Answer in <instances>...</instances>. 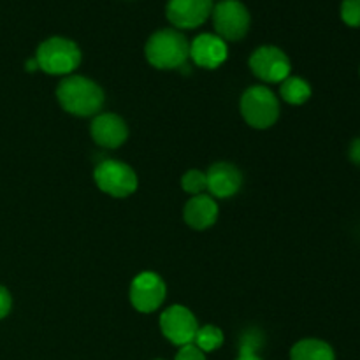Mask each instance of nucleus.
Returning <instances> with one entry per match:
<instances>
[{"instance_id": "24", "label": "nucleus", "mask_w": 360, "mask_h": 360, "mask_svg": "<svg viewBox=\"0 0 360 360\" xmlns=\"http://www.w3.org/2000/svg\"><path fill=\"white\" fill-rule=\"evenodd\" d=\"M25 67H27L28 72H34V70H37V69H39V63H37V60L32 58V60H28L27 65H25Z\"/></svg>"}, {"instance_id": "22", "label": "nucleus", "mask_w": 360, "mask_h": 360, "mask_svg": "<svg viewBox=\"0 0 360 360\" xmlns=\"http://www.w3.org/2000/svg\"><path fill=\"white\" fill-rule=\"evenodd\" d=\"M11 295L9 292L6 290L4 287H0V320L4 319V316H7V313L11 311Z\"/></svg>"}, {"instance_id": "5", "label": "nucleus", "mask_w": 360, "mask_h": 360, "mask_svg": "<svg viewBox=\"0 0 360 360\" xmlns=\"http://www.w3.org/2000/svg\"><path fill=\"white\" fill-rule=\"evenodd\" d=\"M213 25L218 37L224 41H239L248 34L250 13L239 0H220L213 7Z\"/></svg>"}, {"instance_id": "23", "label": "nucleus", "mask_w": 360, "mask_h": 360, "mask_svg": "<svg viewBox=\"0 0 360 360\" xmlns=\"http://www.w3.org/2000/svg\"><path fill=\"white\" fill-rule=\"evenodd\" d=\"M350 158H352V162H354V164L360 165V137H359V139H355L354 143H352Z\"/></svg>"}, {"instance_id": "10", "label": "nucleus", "mask_w": 360, "mask_h": 360, "mask_svg": "<svg viewBox=\"0 0 360 360\" xmlns=\"http://www.w3.org/2000/svg\"><path fill=\"white\" fill-rule=\"evenodd\" d=\"M213 0H169L167 20L176 28H197L213 13Z\"/></svg>"}, {"instance_id": "9", "label": "nucleus", "mask_w": 360, "mask_h": 360, "mask_svg": "<svg viewBox=\"0 0 360 360\" xmlns=\"http://www.w3.org/2000/svg\"><path fill=\"white\" fill-rule=\"evenodd\" d=\"M165 283L155 273H141L130 285V301L141 313H151L162 306L165 299Z\"/></svg>"}, {"instance_id": "2", "label": "nucleus", "mask_w": 360, "mask_h": 360, "mask_svg": "<svg viewBox=\"0 0 360 360\" xmlns=\"http://www.w3.org/2000/svg\"><path fill=\"white\" fill-rule=\"evenodd\" d=\"M190 56V44L176 28L158 30L148 39L146 58L157 69H179Z\"/></svg>"}, {"instance_id": "15", "label": "nucleus", "mask_w": 360, "mask_h": 360, "mask_svg": "<svg viewBox=\"0 0 360 360\" xmlns=\"http://www.w3.org/2000/svg\"><path fill=\"white\" fill-rule=\"evenodd\" d=\"M292 360H336L330 345L320 340H302L292 348Z\"/></svg>"}, {"instance_id": "12", "label": "nucleus", "mask_w": 360, "mask_h": 360, "mask_svg": "<svg viewBox=\"0 0 360 360\" xmlns=\"http://www.w3.org/2000/svg\"><path fill=\"white\" fill-rule=\"evenodd\" d=\"M127 125L120 116L104 112L98 115L91 123V137L102 148H118L127 139Z\"/></svg>"}, {"instance_id": "20", "label": "nucleus", "mask_w": 360, "mask_h": 360, "mask_svg": "<svg viewBox=\"0 0 360 360\" xmlns=\"http://www.w3.org/2000/svg\"><path fill=\"white\" fill-rule=\"evenodd\" d=\"M176 360H206V357H204V352H200L195 345L190 343L179 348Z\"/></svg>"}, {"instance_id": "8", "label": "nucleus", "mask_w": 360, "mask_h": 360, "mask_svg": "<svg viewBox=\"0 0 360 360\" xmlns=\"http://www.w3.org/2000/svg\"><path fill=\"white\" fill-rule=\"evenodd\" d=\"M160 329L172 345L185 347L193 343L199 330L195 316L185 306H171L160 316Z\"/></svg>"}, {"instance_id": "16", "label": "nucleus", "mask_w": 360, "mask_h": 360, "mask_svg": "<svg viewBox=\"0 0 360 360\" xmlns=\"http://www.w3.org/2000/svg\"><path fill=\"white\" fill-rule=\"evenodd\" d=\"M281 97L288 102V104H304L309 97H311V86L306 83L301 77L288 76L287 79L281 83Z\"/></svg>"}, {"instance_id": "7", "label": "nucleus", "mask_w": 360, "mask_h": 360, "mask_svg": "<svg viewBox=\"0 0 360 360\" xmlns=\"http://www.w3.org/2000/svg\"><path fill=\"white\" fill-rule=\"evenodd\" d=\"M250 69L266 83H283L290 76V60L276 46H262L250 58Z\"/></svg>"}, {"instance_id": "3", "label": "nucleus", "mask_w": 360, "mask_h": 360, "mask_svg": "<svg viewBox=\"0 0 360 360\" xmlns=\"http://www.w3.org/2000/svg\"><path fill=\"white\" fill-rule=\"evenodd\" d=\"M35 60L39 69L53 76L72 72L81 63V51L74 41L63 37H51L37 48Z\"/></svg>"}, {"instance_id": "14", "label": "nucleus", "mask_w": 360, "mask_h": 360, "mask_svg": "<svg viewBox=\"0 0 360 360\" xmlns=\"http://www.w3.org/2000/svg\"><path fill=\"white\" fill-rule=\"evenodd\" d=\"M217 202H214L213 197L204 195V193L193 195L185 206V221L190 227L197 229V231H204V229L211 227L217 221Z\"/></svg>"}, {"instance_id": "13", "label": "nucleus", "mask_w": 360, "mask_h": 360, "mask_svg": "<svg viewBox=\"0 0 360 360\" xmlns=\"http://www.w3.org/2000/svg\"><path fill=\"white\" fill-rule=\"evenodd\" d=\"M206 179L207 190L221 199L234 195L241 186V172L231 164H214L207 171Z\"/></svg>"}, {"instance_id": "11", "label": "nucleus", "mask_w": 360, "mask_h": 360, "mask_svg": "<svg viewBox=\"0 0 360 360\" xmlns=\"http://www.w3.org/2000/svg\"><path fill=\"white\" fill-rule=\"evenodd\" d=\"M229 49L221 37L214 34H200L190 44V56L204 69H217L227 60Z\"/></svg>"}, {"instance_id": "6", "label": "nucleus", "mask_w": 360, "mask_h": 360, "mask_svg": "<svg viewBox=\"0 0 360 360\" xmlns=\"http://www.w3.org/2000/svg\"><path fill=\"white\" fill-rule=\"evenodd\" d=\"M94 179L102 192L112 197H129L137 188V176L127 164L104 160L95 167Z\"/></svg>"}, {"instance_id": "18", "label": "nucleus", "mask_w": 360, "mask_h": 360, "mask_svg": "<svg viewBox=\"0 0 360 360\" xmlns=\"http://www.w3.org/2000/svg\"><path fill=\"white\" fill-rule=\"evenodd\" d=\"M181 186L185 192L193 193V195H200V193L207 188L206 174L200 171H188L183 176Z\"/></svg>"}, {"instance_id": "4", "label": "nucleus", "mask_w": 360, "mask_h": 360, "mask_svg": "<svg viewBox=\"0 0 360 360\" xmlns=\"http://www.w3.org/2000/svg\"><path fill=\"white\" fill-rule=\"evenodd\" d=\"M241 112L253 129H269L280 116V104L266 86H252L241 98Z\"/></svg>"}, {"instance_id": "19", "label": "nucleus", "mask_w": 360, "mask_h": 360, "mask_svg": "<svg viewBox=\"0 0 360 360\" xmlns=\"http://www.w3.org/2000/svg\"><path fill=\"white\" fill-rule=\"evenodd\" d=\"M341 18L350 27H360V0H343Z\"/></svg>"}, {"instance_id": "1", "label": "nucleus", "mask_w": 360, "mask_h": 360, "mask_svg": "<svg viewBox=\"0 0 360 360\" xmlns=\"http://www.w3.org/2000/svg\"><path fill=\"white\" fill-rule=\"evenodd\" d=\"M56 97L67 112L76 116H91L101 111L104 94L94 81L81 76L63 79L56 88Z\"/></svg>"}, {"instance_id": "21", "label": "nucleus", "mask_w": 360, "mask_h": 360, "mask_svg": "<svg viewBox=\"0 0 360 360\" xmlns=\"http://www.w3.org/2000/svg\"><path fill=\"white\" fill-rule=\"evenodd\" d=\"M238 360H262L255 354V345L252 341H246L241 347V354H239Z\"/></svg>"}, {"instance_id": "17", "label": "nucleus", "mask_w": 360, "mask_h": 360, "mask_svg": "<svg viewBox=\"0 0 360 360\" xmlns=\"http://www.w3.org/2000/svg\"><path fill=\"white\" fill-rule=\"evenodd\" d=\"M224 343V333L214 326H204L197 330L193 345L200 352H214Z\"/></svg>"}]
</instances>
